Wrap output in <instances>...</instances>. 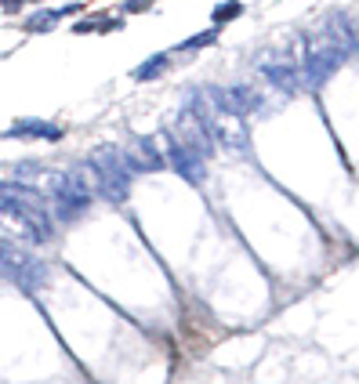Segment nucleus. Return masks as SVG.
Listing matches in <instances>:
<instances>
[{
  "instance_id": "1",
  "label": "nucleus",
  "mask_w": 359,
  "mask_h": 384,
  "mask_svg": "<svg viewBox=\"0 0 359 384\" xmlns=\"http://www.w3.org/2000/svg\"><path fill=\"white\" fill-rule=\"evenodd\" d=\"M91 170H95V181H98V192L113 203H123L128 200V185H131V167H128V156L123 149L116 145H98L95 153L88 156Z\"/></svg>"
},
{
  "instance_id": "2",
  "label": "nucleus",
  "mask_w": 359,
  "mask_h": 384,
  "mask_svg": "<svg viewBox=\"0 0 359 384\" xmlns=\"http://www.w3.org/2000/svg\"><path fill=\"white\" fill-rule=\"evenodd\" d=\"M175 142L185 145V149H193L196 156H210V149H215V135H210V123L200 109V102L193 95V102L182 109L178 123H175Z\"/></svg>"
},
{
  "instance_id": "3",
  "label": "nucleus",
  "mask_w": 359,
  "mask_h": 384,
  "mask_svg": "<svg viewBox=\"0 0 359 384\" xmlns=\"http://www.w3.org/2000/svg\"><path fill=\"white\" fill-rule=\"evenodd\" d=\"M51 188H55V207L62 221H73L91 207V192L76 178V170L73 174H51Z\"/></svg>"
},
{
  "instance_id": "4",
  "label": "nucleus",
  "mask_w": 359,
  "mask_h": 384,
  "mask_svg": "<svg viewBox=\"0 0 359 384\" xmlns=\"http://www.w3.org/2000/svg\"><path fill=\"white\" fill-rule=\"evenodd\" d=\"M341 58H345V51L337 48V44H330V40H327L323 48H316V51L305 58V69H302V73H305V83H309L312 91H316V88H323V83L337 73Z\"/></svg>"
},
{
  "instance_id": "5",
  "label": "nucleus",
  "mask_w": 359,
  "mask_h": 384,
  "mask_svg": "<svg viewBox=\"0 0 359 384\" xmlns=\"http://www.w3.org/2000/svg\"><path fill=\"white\" fill-rule=\"evenodd\" d=\"M167 163L175 167V174H182L185 181H193V185H203V178H207L203 156H196L193 149H185V145H178V142L167 145Z\"/></svg>"
},
{
  "instance_id": "6",
  "label": "nucleus",
  "mask_w": 359,
  "mask_h": 384,
  "mask_svg": "<svg viewBox=\"0 0 359 384\" xmlns=\"http://www.w3.org/2000/svg\"><path fill=\"white\" fill-rule=\"evenodd\" d=\"M123 156H128L131 174L135 170H160L167 163L160 153V138H138V142H131V149H123Z\"/></svg>"
},
{
  "instance_id": "7",
  "label": "nucleus",
  "mask_w": 359,
  "mask_h": 384,
  "mask_svg": "<svg viewBox=\"0 0 359 384\" xmlns=\"http://www.w3.org/2000/svg\"><path fill=\"white\" fill-rule=\"evenodd\" d=\"M215 95V102L222 105V109H229L232 116H250L258 109V91L255 88H243V83H236V88H225V91H210Z\"/></svg>"
},
{
  "instance_id": "8",
  "label": "nucleus",
  "mask_w": 359,
  "mask_h": 384,
  "mask_svg": "<svg viewBox=\"0 0 359 384\" xmlns=\"http://www.w3.org/2000/svg\"><path fill=\"white\" fill-rule=\"evenodd\" d=\"M8 135H11V138H58L62 131H58V127L40 123V120H22V123H15Z\"/></svg>"
},
{
  "instance_id": "9",
  "label": "nucleus",
  "mask_w": 359,
  "mask_h": 384,
  "mask_svg": "<svg viewBox=\"0 0 359 384\" xmlns=\"http://www.w3.org/2000/svg\"><path fill=\"white\" fill-rule=\"evenodd\" d=\"M265 76L276 83V88H283V91H298V69H294V66L276 62V66H265Z\"/></svg>"
},
{
  "instance_id": "10",
  "label": "nucleus",
  "mask_w": 359,
  "mask_h": 384,
  "mask_svg": "<svg viewBox=\"0 0 359 384\" xmlns=\"http://www.w3.org/2000/svg\"><path fill=\"white\" fill-rule=\"evenodd\" d=\"M163 69H167V55H153L145 66L135 69V80H153V76H160Z\"/></svg>"
},
{
  "instance_id": "11",
  "label": "nucleus",
  "mask_w": 359,
  "mask_h": 384,
  "mask_svg": "<svg viewBox=\"0 0 359 384\" xmlns=\"http://www.w3.org/2000/svg\"><path fill=\"white\" fill-rule=\"evenodd\" d=\"M55 18H58V11H36L29 22H26V29H29V33H48V29L55 26Z\"/></svg>"
},
{
  "instance_id": "12",
  "label": "nucleus",
  "mask_w": 359,
  "mask_h": 384,
  "mask_svg": "<svg viewBox=\"0 0 359 384\" xmlns=\"http://www.w3.org/2000/svg\"><path fill=\"white\" fill-rule=\"evenodd\" d=\"M236 15H243V4H240V0H232V4H222V8H215V26L222 29L225 22H232V18H236Z\"/></svg>"
},
{
  "instance_id": "13",
  "label": "nucleus",
  "mask_w": 359,
  "mask_h": 384,
  "mask_svg": "<svg viewBox=\"0 0 359 384\" xmlns=\"http://www.w3.org/2000/svg\"><path fill=\"white\" fill-rule=\"evenodd\" d=\"M218 33H222V29L215 26V29H207V33H200V36H193V40H182L178 48H182V51H196V48H207V44H215V40H218Z\"/></svg>"
},
{
  "instance_id": "14",
  "label": "nucleus",
  "mask_w": 359,
  "mask_h": 384,
  "mask_svg": "<svg viewBox=\"0 0 359 384\" xmlns=\"http://www.w3.org/2000/svg\"><path fill=\"white\" fill-rule=\"evenodd\" d=\"M22 8V0H4V11H18Z\"/></svg>"
}]
</instances>
